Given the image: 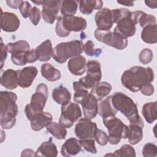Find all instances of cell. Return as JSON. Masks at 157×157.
<instances>
[{"mask_svg":"<svg viewBox=\"0 0 157 157\" xmlns=\"http://www.w3.org/2000/svg\"><path fill=\"white\" fill-rule=\"evenodd\" d=\"M117 2L126 6H133L134 4V2L133 1H117Z\"/></svg>","mask_w":157,"mask_h":157,"instance_id":"cell-52","label":"cell"},{"mask_svg":"<svg viewBox=\"0 0 157 157\" xmlns=\"http://www.w3.org/2000/svg\"><path fill=\"white\" fill-rule=\"evenodd\" d=\"M102 72L101 64L96 60H90L86 63V75L79 81L88 89L93 88L101 80Z\"/></svg>","mask_w":157,"mask_h":157,"instance_id":"cell-11","label":"cell"},{"mask_svg":"<svg viewBox=\"0 0 157 157\" xmlns=\"http://www.w3.org/2000/svg\"><path fill=\"white\" fill-rule=\"evenodd\" d=\"M142 40L147 44H154L157 42L156 25L144 27L141 32Z\"/></svg>","mask_w":157,"mask_h":157,"instance_id":"cell-33","label":"cell"},{"mask_svg":"<svg viewBox=\"0 0 157 157\" xmlns=\"http://www.w3.org/2000/svg\"><path fill=\"white\" fill-rule=\"evenodd\" d=\"M26 52H22L17 54H12L11 55L10 59L12 62L17 66H24L27 63L26 61L25 54Z\"/></svg>","mask_w":157,"mask_h":157,"instance_id":"cell-43","label":"cell"},{"mask_svg":"<svg viewBox=\"0 0 157 157\" xmlns=\"http://www.w3.org/2000/svg\"><path fill=\"white\" fill-rule=\"evenodd\" d=\"M46 129L55 138L59 140L65 139L67 134L66 128L59 123L52 121L46 126Z\"/></svg>","mask_w":157,"mask_h":157,"instance_id":"cell-32","label":"cell"},{"mask_svg":"<svg viewBox=\"0 0 157 157\" xmlns=\"http://www.w3.org/2000/svg\"><path fill=\"white\" fill-rule=\"evenodd\" d=\"M142 113L148 123H152L157 118V101L147 102L144 104Z\"/></svg>","mask_w":157,"mask_h":157,"instance_id":"cell-29","label":"cell"},{"mask_svg":"<svg viewBox=\"0 0 157 157\" xmlns=\"http://www.w3.org/2000/svg\"><path fill=\"white\" fill-rule=\"evenodd\" d=\"M103 123L109 132L108 142L112 145L118 144L121 139H126L128 136V126L115 116L102 118Z\"/></svg>","mask_w":157,"mask_h":157,"instance_id":"cell-8","label":"cell"},{"mask_svg":"<svg viewBox=\"0 0 157 157\" xmlns=\"http://www.w3.org/2000/svg\"><path fill=\"white\" fill-rule=\"evenodd\" d=\"M38 60L45 62L48 61L52 55V44L49 39L42 42L36 48Z\"/></svg>","mask_w":157,"mask_h":157,"instance_id":"cell-27","label":"cell"},{"mask_svg":"<svg viewBox=\"0 0 157 157\" xmlns=\"http://www.w3.org/2000/svg\"><path fill=\"white\" fill-rule=\"evenodd\" d=\"M97 124L86 117L80 118L75 126V134L80 139L94 138Z\"/></svg>","mask_w":157,"mask_h":157,"instance_id":"cell-12","label":"cell"},{"mask_svg":"<svg viewBox=\"0 0 157 157\" xmlns=\"http://www.w3.org/2000/svg\"><path fill=\"white\" fill-rule=\"evenodd\" d=\"M112 12L114 23L117 24L113 32L126 39L134 36L136 31V25L132 18V12L126 8L114 9H112Z\"/></svg>","mask_w":157,"mask_h":157,"instance_id":"cell-4","label":"cell"},{"mask_svg":"<svg viewBox=\"0 0 157 157\" xmlns=\"http://www.w3.org/2000/svg\"><path fill=\"white\" fill-rule=\"evenodd\" d=\"M72 86L74 90V100L77 103L80 104L83 98L89 93L88 90L79 80L74 82Z\"/></svg>","mask_w":157,"mask_h":157,"instance_id":"cell-36","label":"cell"},{"mask_svg":"<svg viewBox=\"0 0 157 157\" xmlns=\"http://www.w3.org/2000/svg\"><path fill=\"white\" fill-rule=\"evenodd\" d=\"M154 80V72L150 67L134 66L125 71L121 75L122 85L132 92H137L145 83H151Z\"/></svg>","mask_w":157,"mask_h":157,"instance_id":"cell-1","label":"cell"},{"mask_svg":"<svg viewBox=\"0 0 157 157\" xmlns=\"http://www.w3.org/2000/svg\"><path fill=\"white\" fill-rule=\"evenodd\" d=\"M52 119L51 113L47 112H40L31 120V128L34 131H39L52 122Z\"/></svg>","mask_w":157,"mask_h":157,"instance_id":"cell-21","label":"cell"},{"mask_svg":"<svg viewBox=\"0 0 157 157\" xmlns=\"http://www.w3.org/2000/svg\"><path fill=\"white\" fill-rule=\"evenodd\" d=\"M40 72L43 77L49 82H55L61 77V72L49 63H44L41 66Z\"/></svg>","mask_w":157,"mask_h":157,"instance_id":"cell-28","label":"cell"},{"mask_svg":"<svg viewBox=\"0 0 157 157\" xmlns=\"http://www.w3.org/2000/svg\"><path fill=\"white\" fill-rule=\"evenodd\" d=\"M7 52L12 54H17L29 50L30 46L25 40H20L15 42H9L6 45Z\"/></svg>","mask_w":157,"mask_h":157,"instance_id":"cell-34","label":"cell"},{"mask_svg":"<svg viewBox=\"0 0 157 157\" xmlns=\"http://www.w3.org/2000/svg\"><path fill=\"white\" fill-rule=\"evenodd\" d=\"M1 28L5 32L12 33L16 31L20 25V21L17 16L12 12H2L1 15Z\"/></svg>","mask_w":157,"mask_h":157,"instance_id":"cell-15","label":"cell"},{"mask_svg":"<svg viewBox=\"0 0 157 157\" xmlns=\"http://www.w3.org/2000/svg\"><path fill=\"white\" fill-rule=\"evenodd\" d=\"M18 71V85L23 88L29 87L37 75L38 70L33 66H29Z\"/></svg>","mask_w":157,"mask_h":157,"instance_id":"cell-17","label":"cell"},{"mask_svg":"<svg viewBox=\"0 0 157 157\" xmlns=\"http://www.w3.org/2000/svg\"><path fill=\"white\" fill-rule=\"evenodd\" d=\"M82 147H83L86 151L92 153L96 154L97 150L95 147V142L93 138H88L79 140Z\"/></svg>","mask_w":157,"mask_h":157,"instance_id":"cell-39","label":"cell"},{"mask_svg":"<svg viewBox=\"0 0 157 157\" xmlns=\"http://www.w3.org/2000/svg\"><path fill=\"white\" fill-rule=\"evenodd\" d=\"M25 57H26V61L27 63H32L38 60L37 55L36 49H32L27 51L25 54Z\"/></svg>","mask_w":157,"mask_h":157,"instance_id":"cell-47","label":"cell"},{"mask_svg":"<svg viewBox=\"0 0 157 157\" xmlns=\"http://www.w3.org/2000/svg\"><path fill=\"white\" fill-rule=\"evenodd\" d=\"M153 52L149 48L143 49L139 55V59L141 63L144 64H147L150 63L153 59Z\"/></svg>","mask_w":157,"mask_h":157,"instance_id":"cell-41","label":"cell"},{"mask_svg":"<svg viewBox=\"0 0 157 157\" xmlns=\"http://www.w3.org/2000/svg\"><path fill=\"white\" fill-rule=\"evenodd\" d=\"M61 3V1L59 0H45L42 5L41 15L45 22L49 24L54 23L57 18Z\"/></svg>","mask_w":157,"mask_h":157,"instance_id":"cell-13","label":"cell"},{"mask_svg":"<svg viewBox=\"0 0 157 157\" xmlns=\"http://www.w3.org/2000/svg\"><path fill=\"white\" fill-rule=\"evenodd\" d=\"M111 99L112 96H109L98 104V113L102 118L115 116L118 112L113 106Z\"/></svg>","mask_w":157,"mask_h":157,"instance_id":"cell-24","label":"cell"},{"mask_svg":"<svg viewBox=\"0 0 157 157\" xmlns=\"http://www.w3.org/2000/svg\"><path fill=\"white\" fill-rule=\"evenodd\" d=\"M147 6L151 9H156L157 7V1H145Z\"/></svg>","mask_w":157,"mask_h":157,"instance_id":"cell-51","label":"cell"},{"mask_svg":"<svg viewBox=\"0 0 157 157\" xmlns=\"http://www.w3.org/2000/svg\"><path fill=\"white\" fill-rule=\"evenodd\" d=\"M48 95L47 86L43 83H39L35 93L32 95L30 103L25 108L26 116L29 120H31L37 113L43 112Z\"/></svg>","mask_w":157,"mask_h":157,"instance_id":"cell-7","label":"cell"},{"mask_svg":"<svg viewBox=\"0 0 157 157\" xmlns=\"http://www.w3.org/2000/svg\"><path fill=\"white\" fill-rule=\"evenodd\" d=\"M131 17L135 24L137 25L139 23L143 28L148 25H156V18L153 15L147 14L141 10L132 12L131 13Z\"/></svg>","mask_w":157,"mask_h":157,"instance_id":"cell-22","label":"cell"},{"mask_svg":"<svg viewBox=\"0 0 157 157\" xmlns=\"http://www.w3.org/2000/svg\"><path fill=\"white\" fill-rule=\"evenodd\" d=\"M17 100V96L13 92H0V124L2 129H9L15 124L18 112Z\"/></svg>","mask_w":157,"mask_h":157,"instance_id":"cell-2","label":"cell"},{"mask_svg":"<svg viewBox=\"0 0 157 157\" xmlns=\"http://www.w3.org/2000/svg\"><path fill=\"white\" fill-rule=\"evenodd\" d=\"M57 155L56 146L51 141V139L42 142L36 151V156L56 157Z\"/></svg>","mask_w":157,"mask_h":157,"instance_id":"cell-26","label":"cell"},{"mask_svg":"<svg viewBox=\"0 0 157 157\" xmlns=\"http://www.w3.org/2000/svg\"><path fill=\"white\" fill-rule=\"evenodd\" d=\"M52 98L57 104L62 105L70 102L71 94L66 87L60 85L53 90Z\"/></svg>","mask_w":157,"mask_h":157,"instance_id":"cell-25","label":"cell"},{"mask_svg":"<svg viewBox=\"0 0 157 157\" xmlns=\"http://www.w3.org/2000/svg\"><path fill=\"white\" fill-rule=\"evenodd\" d=\"M144 126V124L129 123L128 138L131 145H136L142 139Z\"/></svg>","mask_w":157,"mask_h":157,"instance_id":"cell-23","label":"cell"},{"mask_svg":"<svg viewBox=\"0 0 157 157\" xmlns=\"http://www.w3.org/2000/svg\"><path fill=\"white\" fill-rule=\"evenodd\" d=\"M113 156H136V151L134 148L130 145L124 144L121 147L120 149L115 150L113 153H109L105 155Z\"/></svg>","mask_w":157,"mask_h":157,"instance_id":"cell-37","label":"cell"},{"mask_svg":"<svg viewBox=\"0 0 157 157\" xmlns=\"http://www.w3.org/2000/svg\"><path fill=\"white\" fill-rule=\"evenodd\" d=\"M18 71L8 69L1 76V85L7 90H13L18 85Z\"/></svg>","mask_w":157,"mask_h":157,"instance_id":"cell-18","label":"cell"},{"mask_svg":"<svg viewBox=\"0 0 157 157\" xmlns=\"http://www.w3.org/2000/svg\"><path fill=\"white\" fill-rule=\"evenodd\" d=\"M94 138H95V140L98 142V144H99L101 146L105 145L108 142V136L107 134L101 129H97Z\"/></svg>","mask_w":157,"mask_h":157,"instance_id":"cell-42","label":"cell"},{"mask_svg":"<svg viewBox=\"0 0 157 157\" xmlns=\"http://www.w3.org/2000/svg\"><path fill=\"white\" fill-rule=\"evenodd\" d=\"M83 47V42L78 40L61 42L53 48L52 56L56 62L63 64L69 58L80 55Z\"/></svg>","mask_w":157,"mask_h":157,"instance_id":"cell-5","label":"cell"},{"mask_svg":"<svg viewBox=\"0 0 157 157\" xmlns=\"http://www.w3.org/2000/svg\"><path fill=\"white\" fill-rule=\"evenodd\" d=\"M97 29L102 31H109L114 23L112 9L103 8L98 10L94 17Z\"/></svg>","mask_w":157,"mask_h":157,"instance_id":"cell-14","label":"cell"},{"mask_svg":"<svg viewBox=\"0 0 157 157\" xmlns=\"http://www.w3.org/2000/svg\"><path fill=\"white\" fill-rule=\"evenodd\" d=\"M59 123L66 128H71L82 117V111L79 105L72 102L62 105Z\"/></svg>","mask_w":157,"mask_h":157,"instance_id":"cell-10","label":"cell"},{"mask_svg":"<svg viewBox=\"0 0 157 157\" xmlns=\"http://www.w3.org/2000/svg\"><path fill=\"white\" fill-rule=\"evenodd\" d=\"M142 155L144 157H155L157 156V147L152 143L146 144L142 149Z\"/></svg>","mask_w":157,"mask_h":157,"instance_id":"cell-40","label":"cell"},{"mask_svg":"<svg viewBox=\"0 0 157 157\" xmlns=\"http://www.w3.org/2000/svg\"><path fill=\"white\" fill-rule=\"evenodd\" d=\"M112 85L109 83L107 82H99L93 88H92L90 93L96 98L98 101H100L108 96L112 90Z\"/></svg>","mask_w":157,"mask_h":157,"instance_id":"cell-31","label":"cell"},{"mask_svg":"<svg viewBox=\"0 0 157 157\" xmlns=\"http://www.w3.org/2000/svg\"><path fill=\"white\" fill-rule=\"evenodd\" d=\"M34 151L31 150V149H25L24 150H23L22 153H21V156H36V154H34Z\"/></svg>","mask_w":157,"mask_h":157,"instance_id":"cell-50","label":"cell"},{"mask_svg":"<svg viewBox=\"0 0 157 157\" xmlns=\"http://www.w3.org/2000/svg\"><path fill=\"white\" fill-rule=\"evenodd\" d=\"M82 150L80 141L76 138L71 137L66 140L63 144L61 150L62 156L69 157L78 154Z\"/></svg>","mask_w":157,"mask_h":157,"instance_id":"cell-20","label":"cell"},{"mask_svg":"<svg viewBox=\"0 0 157 157\" xmlns=\"http://www.w3.org/2000/svg\"><path fill=\"white\" fill-rule=\"evenodd\" d=\"M83 51L90 56H98L102 53L101 48H95L94 44L91 40H88L83 44Z\"/></svg>","mask_w":157,"mask_h":157,"instance_id":"cell-38","label":"cell"},{"mask_svg":"<svg viewBox=\"0 0 157 157\" xmlns=\"http://www.w3.org/2000/svg\"><path fill=\"white\" fill-rule=\"evenodd\" d=\"M23 1H21V0H20V1H17V0H15V1H6V3L7 4V6L12 9H19L20 5L21 4V3L23 2Z\"/></svg>","mask_w":157,"mask_h":157,"instance_id":"cell-49","label":"cell"},{"mask_svg":"<svg viewBox=\"0 0 157 157\" xmlns=\"http://www.w3.org/2000/svg\"><path fill=\"white\" fill-rule=\"evenodd\" d=\"M103 2L102 1L88 0L79 1V10L80 12L85 15L91 14L94 10L101 9L102 7Z\"/></svg>","mask_w":157,"mask_h":157,"instance_id":"cell-30","label":"cell"},{"mask_svg":"<svg viewBox=\"0 0 157 157\" xmlns=\"http://www.w3.org/2000/svg\"><path fill=\"white\" fill-rule=\"evenodd\" d=\"M32 8L33 7H31V5L28 1H23L19 7V10L22 17L25 18H26L29 17Z\"/></svg>","mask_w":157,"mask_h":157,"instance_id":"cell-45","label":"cell"},{"mask_svg":"<svg viewBox=\"0 0 157 157\" xmlns=\"http://www.w3.org/2000/svg\"><path fill=\"white\" fill-rule=\"evenodd\" d=\"M40 11L37 7L34 6L32 8V10L29 14V20L31 21V23L34 25L36 26L39 23L40 20Z\"/></svg>","mask_w":157,"mask_h":157,"instance_id":"cell-44","label":"cell"},{"mask_svg":"<svg viewBox=\"0 0 157 157\" xmlns=\"http://www.w3.org/2000/svg\"><path fill=\"white\" fill-rule=\"evenodd\" d=\"M86 26L87 21L83 17L74 15L59 17L57 18L55 31L58 36L65 37L68 36L71 31H82Z\"/></svg>","mask_w":157,"mask_h":157,"instance_id":"cell-6","label":"cell"},{"mask_svg":"<svg viewBox=\"0 0 157 157\" xmlns=\"http://www.w3.org/2000/svg\"><path fill=\"white\" fill-rule=\"evenodd\" d=\"M111 101L114 108L123 114L130 123L144 124L138 113L137 105L130 97L124 93L116 92L112 96Z\"/></svg>","mask_w":157,"mask_h":157,"instance_id":"cell-3","label":"cell"},{"mask_svg":"<svg viewBox=\"0 0 157 157\" xmlns=\"http://www.w3.org/2000/svg\"><path fill=\"white\" fill-rule=\"evenodd\" d=\"M98 101L96 98L90 92L83 98L80 102L83 114L85 117L93 119L98 114Z\"/></svg>","mask_w":157,"mask_h":157,"instance_id":"cell-16","label":"cell"},{"mask_svg":"<svg viewBox=\"0 0 157 157\" xmlns=\"http://www.w3.org/2000/svg\"><path fill=\"white\" fill-rule=\"evenodd\" d=\"M154 86L151 83H147L144 84L140 88L141 93L145 96H151L154 93Z\"/></svg>","mask_w":157,"mask_h":157,"instance_id":"cell-46","label":"cell"},{"mask_svg":"<svg viewBox=\"0 0 157 157\" xmlns=\"http://www.w3.org/2000/svg\"><path fill=\"white\" fill-rule=\"evenodd\" d=\"M31 2L36 4V5H42V6L45 2V0L44 1H31Z\"/></svg>","mask_w":157,"mask_h":157,"instance_id":"cell-53","label":"cell"},{"mask_svg":"<svg viewBox=\"0 0 157 157\" xmlns=\"http://www.w3.org/2000/svg\"><path fill=\"white\" fill-rule=\"evenodd\" d=\"M79 1L64 0L62 1L61 3L60 10L61 14L64 17L74 15L77 10Z\"/></svg>","mask_w":157,"mask_h":157,"instance_id":"cell-35","label":"cell"},{"mask_svg":"<svg viewBox=\"0 0 157 157\" xmlns=\"http://www.w3.org/2000/svg\"><path fill=\"white\" fill-rule=\"evenodd\" d=\"M86 61L84 56L78 55L71 58L67 63V67L71 74L81 75L86 71Z\"/></svg>","mask_w":157,"mask_h":157,"instance_id":"cell-19","label":"cell"},{"mask_svg":"<svg viewBox=\"0 0 157 157\" xmlns=\"http://www.w3.org/2000/svg\"><path fill=\"white\" fill-rule=\"evenodd\" d=\"M7 49L6 45H5L3 42L2 39H1V68L2 69L4 66V61L7 58Z\"/></svg>","mask_w":157,"mask_h":157,"instance_id":"cell-48","label":"cell"},{"mask_svg":"<svg viewBox=\"0 0 157 157\" xmlns=\"http://www.w3.org/2000/svg\"><path fill=\"white\" fill-rule=\"evenodd\" d=\"M94 35L97 40L118 50H123L128 46V39L110 30L102 31L96 29Z\"/></svg>","mask_w":157,"mask_h":157,"instance_id":"cell-9","label":"cell"}]
</instances>
